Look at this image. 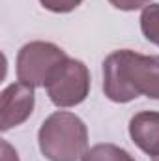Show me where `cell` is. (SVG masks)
Here are the masks:
<instances>
[{"instance_id": "1", "label": "cell", "mask_w": 159, "mask_h": 161, "mask_svg": "<svg viewBox=\"0 0 159 161\" xmlns=\"http://www.w3.org/2000/svg\"><path fill=\"white\" fill-rule=\"evenodd\" d=\"M103 92L114 103L139 96L159 99V54H139L131 49L111 53L103 62Z\"/></svg>"}, {"instance_id": "2", "label": "cell", "mask_w": 159, "mask_h": 161, "mask_svg": "<svg viewBox=\"0 0 159 161\" xmlns=\"http://www.w3.org/2000/svg\"><path fill=\"white\" fill-rule=\"evenodd\" d=\"M38 142L49 161H79L88 150V127L77 114L56 111L41 124Z\"/></svg>"}, {"instance_id": "3", "label": "cell", "mask_w": 159, "mask_h": 161, "mask_svg": "<svg viewBox=\"0 0 159 161\" xmlns=\"http://www.w3.org/2000/svg\"><path fill=\"white\" fill-rule=\"evenodd\" d=\"M68 58L66 51L51 41H30L17 53V79L34 88H45L56 68Z\"/></svg>"}, {"instance_id": "4", "label": "cell", "mask_w": 159, "mask_h": 161, "mask_svg": "<svg viewBox=\"0 0 159 161\" xmlns=\"http://www.w3.org/2000/svg\"><path fill=\"white\" fill-rule=\"evenodd\" d=\"M45 90L56 107L80 105L90 94V71L86 64L75 58L64 60L49 79Z\"/></svg>"}, {"instance_id": "5", "label": "cell", "mask_w": 159, "mask_h": 161, "mask_svg": "<svg viewBox=\"0 0 159 161\" xmlns=\"http://www.w3.org/2000/svg\"><path fill=\"white\" fill-rule=\"evenodd\" d=\"M36 103L34 86L11 82L0 94V129L6 133L30 118Z\"/></svg>"}, {"instance_id": "6", "label": "cell", "mask_w": 159, "mask_h": 161, "mask_svg": "<svg viewBox=\"0 0 159 161\" xmlns=\"http://www.w3.org/2000/svg\"><path fill=\"white\" fill-rule=\"evenodd\" d=\"M129 137L131 141L148 156H159V113L142 111L129 120Z\"/></svg>"}, {"instance_id": "7", "label": "cell", "mask_w": 159, "mask_h": 161, "mask_svg": "<svg viewBox=\"0 0 159 161\" xmlns=\"http://www.w3.org/2000/svg\"><path fill=\"white\" fill-rule=\"evenodd\" d=\"M82 161H137V159L127 150L120 148L116 144L103 142V144H96L90 150H86V154L82 156Z\"/></svg>"}, {"instance_id": "8", "label": "cell", "mask_w": 159, "mask_h": 161, "mask_svg": "<svg viewBox=\"0 0 159 161\" xmlns=\"http://www.w3.org/2000/svg\"><path fill=\"white\" fill-rule=\"evenodd\" d=\"M140 30L150 43L159 47V4H148L140 13Z\"/></svg>"}, {"instance_id": "9", "label": "cell", "mask_w": 159, "mask_h": 161, "mask_svg": "<svg viewBox=\"0 0 159 161\" xmlns=\"http://www.w3.org/2000/svg\"><path fill=\"white\" fill-rule=\"evenodd\" d=\"M41 6L52 13H69L77 6H80L82 0H40Z\"/></svg>"}, {"instance_id": "10", "label": "cell", "mask_w": 159, "mask_h": 161, "mask_svg": "<svg viewBox=\"0 0 159 161\" xmlns=\"http://www.w3.org/2000/svg\"><path fill=\"white\" fill-rule=\"evenodd\" d=\"M109 2H111V6H114L120 11H135L140 8L144 9L150 4V0H109Z\"/></svg>"}, {"instance_id": "11", "label": "cell", "mask_w": 159, "mask_h": 161, "mask_svg": "<svg viewBox=\"0 0 159 161\" xmlns=\"http://www.w3.org/2000/svg\"><path fill=\"white\" fill-rule=\"evenodd\" d=\"M154 161H159V156H157V158H154Z\"/></svg>"}]
</instances>
